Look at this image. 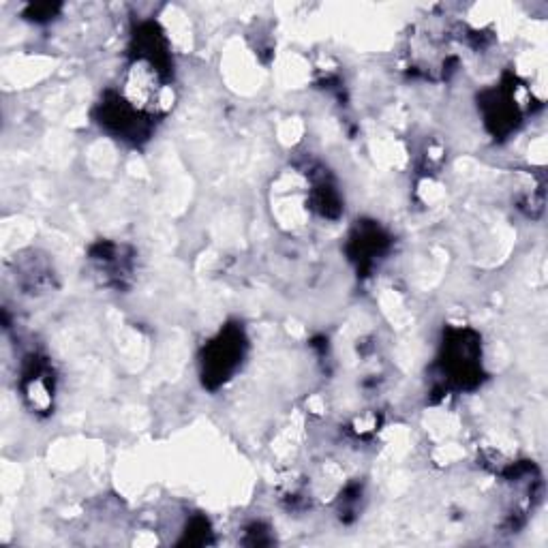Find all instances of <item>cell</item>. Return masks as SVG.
<instances>
[{"label":"cell","instance_id":"6da1fadb","mask_svg":"<svg viewBox=\"0 0 548 548\" xmlns=\"http://www.w3.org/2000/svg\"><path fill=\"white\" fill-rule=\"evenodd\" d=\"M238 358H242V341L238 330L221 332L217 341H212L206 349V371L208 377H217L219 382H225L227 377L238 367Z\"/></svg>","mask_w":548,"mask_h":548},{"label":"cell","instance_id":"7a4b0ae2","mask_svg":"<svg viewBox=\"0 0 548 548\" xmlns=\"http://www.w3.org/2000/svg\"><path fill=\"white\" fill-rule=\"evenodd\" d=\"M39 358H35L33 369L24 373V397L30 403V407L37 411H45L52 405V397H54V388H52V375L50 369L45 367V364L37 362Z\"/></svg>","mask_w":548,"mask_h":548}]
</instances>
